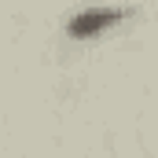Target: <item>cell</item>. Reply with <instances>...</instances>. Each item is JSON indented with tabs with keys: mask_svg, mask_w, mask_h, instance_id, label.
<instances>
[{
	"mask_svg": "<svg viewBox=\"0 0 158 158\" xmlns=\"http://www.w3.org/2000/svg\"><path fill=\"white\" fill-rule=\"evenodd\" d=\"M125 19V11L121 7H92V11H81V15H74L70 19V37H96L99 30H110L114 22H121Z\"/></svg>",
	"mask_w": 158,
	"mask_h": 158,
	"instance_id": "1",
	"label": "cell"
}]
</instances>
